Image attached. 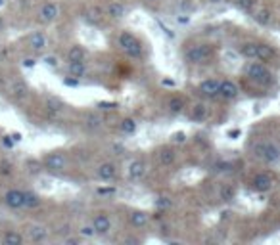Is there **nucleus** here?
Segmentation results:
<instances>
[{"instance_id":"obj_1","label":"nucleus","mask_w":280,"mask_h":245,"mask_svg":"<svg viewBox=\"0 0 280 245\" xmlns=\"http://www.w3.org/2000/svg\"><path fill=\"white\" fill-rule=\"evenodd\" d=\"M215 46L210 43H192L183 50V62L187 66H202L213 60Z\"/></svg>"},{"instance_id":"obj_2","label":"nucleus","mask_w":280,"mask_h":245,"mask_svg":"<svg viewBox=\"0 0 280 245\" xmlns=\"http://www.w3.org/2000/svg\"><path fill=\"white\" fill-rule=\"evenodd\" d=\"M244 75L259 89H269L275 83V75L271 73V69L265 66L263 62H259V60L250 62L246 66V69H244Z\"/></svg>"},{"instance_id":"obj_3","label":"nucleus","mask_w":280,"mask_h":245,"mask_svg":"<svg viewBox=\"0 0 280 245\" xmlns=\"http://www.w3.org/2000/svg\"><path fill=\"white\" fill-rule=\"evenodd\" d=\"M117 46L121 48V52H125V56L129 58H140L144 54V46L139 41L137 35H133L131 31H121L117 35Z\"/></svg>"},{"instance_id":"obj_4","label":"nucleus","mask_w":280,"mask_h":245,"mask_svg":"<svg viewBox=\"0 0 280 245\" xmlns=\"http://www.w3.org/2000/svg\"><path fill=\"white\" fill-rule=\"evenodd\" d=\"M254 156H256V159L267 163V165H273V163L280 161V148L275 142L259 140V142L254 144Z\"/></svg>"},{"instance_id":"obj_5","label":"nucleus","mask_w":280,"mask_h":245,"mask_svg":"<svg viewBox=\"0 0 280 245\" xmlns=\"http://www.w3.org/2000/svg\"><path fill=\"white\" fill-rule=\"evenodd\" d=\"M70 157L66 152H50L43 157V169H47L50 173H64L68 169Z\"/></svg>"},{"instance_id":"obj_6","label":"nucleus","mask_w":280,"mask_h":245,"mask_svg":"<svg viewBox=\"0 0 280 245\" xmlns=\"http://www.w3.org/2000/svg\"><path fill=\"white\" fill-rule=\"evenodd\" d=\"M60 18V6L54 0H47L41 4L39 12H37V20L43 25H52L54 22H58Z\"/></svg>"},{"instance_id":"obj_7","label":"nucleus","mask_w":280,"mask_h":245,"mask_svg":"<svg viewBox=\"0 0 280 245\" xmlns=\"http://www.w3.org/2000/svg\"><path fill=\"white\" fill-rule=\"evenodd\" d=\"M91 224H93L96 236H108L114 228V221H112L110 213H106V211H96L91 217Z\"/></svg>"},{"instance_id":"obj_8","label":"nucleus","mask_w":280,"mask_h":245,"mask_svg":"<svg viewBox=\"0 0 280 245\" xmlns=\"http://www.w3.org/2000/svg\"><path fill=\"white\" fill-rule=\"evenodd\" d=\"M2 203L12 209V211H20L25 209V190L22 188H10L2 194Z\"/></svg>"},{"instance_id":"obj_9","label":"nucleus","mask_w":280,"mask_h":245,"mask_svg":"<svg viewBox=\"0 0 280 245\" xmlns=\"http://www.w3.org/2000/svg\"><path fill=\"white\" fill-rule=\"evenodd\" d=\"M219 87H221V79H206L198 85V96L206 98V100H215L219 98Z\"/></svg>"},{"instance_id":"obj_10","label":"nucleus","mask_w":280,"mask_h":245,"mask_svg":"<svg viewBox=\"0 0 280 245\" xmlns=\"http://www.w3.org/2000/svg\"><path fill=\"white\" fill-rule=\"evenodd\" d=\"M27 46L33 54H43L48 48V37L43 31H33L29 37H27Z\"/></svg>"},{"instance_id":"obj_11","label":"nucleus","mask_w":280,"mask_h":245,"mask_svg":"<svg viewBox=\"0 0 280 245\" xmlns=\"http://www.w3.org/2000/svg\"><path fill=\"white\" fill-rule=\"evenodd\" d=\"M119 175V169L114 161H104L96 167V178H100L102 182H114Z\"/></svg>"},{"instance_id":"obj_12","label":"nucleus","mask_w":280,"mask_h":245,"mask_svg":"<svg viewBox=\"0 0 280 245\" xmlns=\"http://www.w3.org/2000/svg\"><path fill=\"white\" fill-rule=\"evenodd\" d=\"M27 238L33 242V244H43V242H47L48 240V226L45 224H39V223H33L27 226Z\"/></svg>"},{"instance_id":"obj_13","label":"nucleus","mask_w":280,"mask_h":245,"mask_svg":"<svg viewBox=\"0 0 280 245\" xmlns=\"http://www.w3.org/2000/svg\"><path fill=\"white\" fill-rule=\"evenodd\" d=\"M240 94V87L231 81V79H225L221 81V87H219V98L221 100H236Z\"/></svg>"},{"instance_id":"obj_14","label":"nucleus","mask_w":280,"mask_h":245,"mask_svg":"<svg viewBox=\"0 0 280 245\" xmlns=\"http://www.w3.org/2000/svg\"><path fill=\"white\" fill-rule=\"evenodd\" d=\"M127 177H129V180H133V182H140V180L146 177V163L142 159L131 161L129 167H127Z\"/></svg>"},{"instance_id":"obj_15","label":"nucleus","mask_w":280,"mask_h":245,"mask_svg":"<svg viewBox=\"0 0 280 245\" xmlns=\"http://www.w3.org/2000/svg\"><path fill=\"white\" fill-rule=\"evenodd\" d=\"M252 186H254L256 192L265 194V192H269V190L275 186V180H273V177H271L269 173H259V175H256L254 180H252Z\"/></svg>"},{"instance_id":"obj_16","label":"nucleus","mask_w":280,"mask_h":245,"mask_svg":"<svg viewBox=\"0 0 280 245\" xmlns=\"http://www.w3.org/2000/svg\"><path fill=\"white\" fill-rule=\"evenodd\" d=\"M104 18H106V12L102 8H98V6H91V8H87L83 12V20L89 23V25H94V27L102 25Z\"/></svg>"},{"instance_id":"obj_17","label":"nucleus","mask_w":280,"mask_h":245,"mask_svg":"<svg viewBox=\"0 0 280 245\" xmlns=\"http://www.w3.org/2000/svg\"><path fill=\"white\" fill-rule=\"evenodd\" d=\"M158 159H160V163L163 165V167H173V165H177V152H175V148H171V146H162L160 150H158Z\"/></svg>"},{"instance_id":"obj_18","label":"nucleus","mask_w":280,"mask_h":245,"mask_svg":"<svg viewBox=\"0 0 280 245\" xmlns=\"http://www.w3.org/2000/svg\"><path fill=\"white\" fill-rule=\"evenodd\" d=\"M190 119L194 123H206L210 119V108L204 104V102H196L192 108H190Z\"/></svg>"},{"instance_id":"obj_19","label":"nucleus","mask_w":280,"mask_h":245,"mask_svg":"<svg viewBox=\"0 0 280 245\" xmlns=\"http://www.w3.org/2000/svg\"><path fill=\"white\" fill-rule=\"evenodd\" d=\"M150 223V215L146 213V211H140V209H135V211H131L129 213V224L133 226V228H137V230H142V228H146Z\"/></svg>"},{"instance_id":"obj_20","label":"nucleus","mask_w":280,"mask_h":245,"mask_svg":"<svg viewBox=\"0 0 280 245\" xmlns=\"http://www.w3.org/2000/svg\"><path fill=\"white\" fill-rule=\"evenodd\" d=\"M275 58H277V50L273 46L267 45V43H257V60L259 62L267 64V62H271Z\"/></svg>"},{"instance_id":"obj_21","label":"nucleus","mask_w":280,"mask_h":245,"mask_svg":"<svg viewBox=\"0 0 280 245\" xmlns=\"http://www.w3.org/2000/svg\"><path fill=\"white\" fill-rule=\"evenodd\" d=\"M187 110V100L183 96H171L167 100V111L171 115H181Z\"/></svg>"},{"instance_id":"obj_22","label":"nucleus","mask_w":280,"mask_h":245,"mask_svg":"<svg viewBox=\"0 0 280 245\" xmlns=\"http://www.w3.org/2000/svg\"><path fill=\"white\" fill-rule=\"evenodd\" d=\"M106 18H110V20H123L125 18V6L121 4V2H117V0H114V2H108V6H106Z\"/></svg>"},{"instance_id":"obj_23","label":"nucleus","mask_w":280,"mask_h":245,"mask_svg":"<svg viewBox=\"0 0 280 245\" xmlns=\"http://www.w3.org/2000/svg\"><path fill=\"white\" fill-rule=\"evenodd\" d=\"M29 92H31V89H29V85L25 83L23 79H16L14 81V85H12V96L18 102H23L25 98L29 96Z\"/></svg>"},{"instance_id":"obj_24","label":"nucleus","mask_w":280,"mask_h":245,"mask_svg":"<svg viewBox=\"0 0 280 245\" xmlns=\"http://www.w3.org/2000/svg\"><path fill=\"white\" fill-rule=\"evenodd\" d=\"M254 20H256V23L261 25V27H269V25L273 23V10L267 8V6L259 8V10L254 12Z\"/></svg>"},{"instance_id":"obj_25","label":"nucleus","mask_w":280,"mask_h":245,"mask_svg":"<svg viewBox=\"0 0 280 245\" xmlns=\"http://www.w3.org/2000/svg\"><path fill=\"white\" fill-rule=\"evenodd\" d=\"M85 58H87V50L81 45H71L68 54H66L68 62H85Z\"/></svg>"},{"instance_id":"obj_26","label":"nucleus","mask_w":280,"mask_h":245,"mask_svg":"<svg viewBox=\"0 0 280 245\" xmlns=\"http://www.w3.org/2000/svg\"><path fill=\"white\" fill-rule=\"evenodd\" d=\"M2 244L4 245H23L25 244V236L18 230H8L4 232L2 236Z\"/></svg>"},{"instance_id":"obj_27","label":"nucleus","mask_w":280,"mask_h":245,"mask_svg":"<svg viewBox=\"0 0 280 245\" xmlns=\"http://www.w3.org/2000/svg\"><path fill=\"white\" fill-rule=\"evenodd\" d=\"M238 52H240V56L244 60L254 62V60H257V43H242L240 48H238Z\"/></svg>"},{"instance_id":"obj_28","label":"nucleus","mask_w":280,"mask_h":245,"mask_svg":"<svg viewBox=\"0 0 280 245\" xmlns=\"http://www.w3.org/2000/svg\"><path fill=\"white\" fill-rule=\"evenodd\" d=\"M68 73H70L71 77H77V79H83L85 75H87V71H89V67L85 62H68Z\"/></svg>"},{"instance_id":"obj_29","label":"nucleus","mask_w":280,"mask_h":245,"mask_svg":"<svg viewBox=\"0 0 280 245\" xmlns=\"http://www.w3.org/2000/svg\"><path fill=\"white\" fill-rule=\"evenodd\" d=\"M43 205V198L33 192V190H25V209H39Z\"/></svg>"},{"instance_id":"obj_30","label":"nucleus","mask_w":280,"mask_h":245,"mask_svg":"<svg viewBox=\"0 0 280 245\" xmlns=\"http://www.w3.org/2000/svg\"><path fill=\"white\" fill-rule=\"evenodd\" d=\"M137 121L133 119V117H125V119H121V123H119V131L123 134H135L137 133Z\"/></svg>"},{"instance_id":"obj_31","label":"nucleus","mask_w":280,"mask_h":245,"mask_svg":"<svg viewBox=\"0 0 280 245\" xmlns=\"http://www.w3.org/2000/svg\"><path fill=\"white\" fill-rule=\"evenodd\" d=\"M85 125H87V129L89 131H94V133H98L104 125H102V119L96 115V113H89L87 117H85Z\"/></svg>"},{"instance_id":"obj_32","label":"nucleus","mask_w":280,"mask_h":245,"mask_svg":"<svg viewBox=\"0 0 280 245\" xmlns=\"http://www.w3.org/2000/svg\"><path fill=\"white\" fill-rule=\"evenodd\" d=\"M45 106H47V111L50 113V115H58V113H62L66 110V106H64L58 98H48Z\"/></svg>"},{"instance_id":"obj_33","label":"nucleus","mask_w":280,"mask_h":245,"mask_svg":"<svg viewBox=\"0 0 280 245\" xmlns=\"http://www.w3.org/2000/svg\"><path fill=\"white\" fill-rule=\"evenodd\" d=\"M219 198H221V201H225V203H231V201L236 198V188H234V186H231V184L223 186V188H221Z\"/></svg>"},{"instance_id":"obj_34","label":"nucleus","mask_w":280,"mask_h":245,"mask_svg":"<svg viewBox=\"0 0 280 245\" xmlns=\"http://www.w3.org/2000/svg\"><path fill=\"white\" fill-rule=\"evenodd\" d=\"M12 173H14V163L8 159H2L0 161V177H10Z\"/></svg>"},{"instance_id":"obj_35","label":"nucleus","mask_w":280,"mask_h":245,"mask_svg":"<svg viewBox=\"0 0 280 245\" xmlns=\"http://www.w3.org/2000/svg\"><path fill=\"white\" fill-rule=\"evenodd\" d=\"M25 167H27V171H29L31 175H37V173H41V169H43V161L39 163L37 159H27Z\"/></svg>"},{"instance_id":"obj_36","label":"nucleus","mask_w":280,"mask_h":245,"mask_svg":"<svg viewBox=\"0 0 280 245\" xmlns=\"http://www.w3.org/2000/svg\"><path fill=\"white\" fill-rule=\"evenodd\" d=\"M43 62H45V66L47 67H52V69H56V67H60V60H58V56H45L43 58Z\"/></svg>"},{"instance_id":"obj_37","label":"nucleus","mask_w":280,"mask_h":245,"mask_svg":"<svg viewBox=\"0 0 280 245\" xmlns=\"http://www.w3.org/2000/svg\"><path fill=\"white\" fill-rule=\"evenodd\" d=\"M98 110H102V111H116L117 104L116 102H100V104H98Z\"/></svg>"},{"instance_id":"obj_38","label":"nucleus","mask_w":280,"mask_h":245,"mask_svg":"<svg viewBox=\"0 0 280 245\" xmlns=\"http://www.w3.org/2000/svg\"><path fill=\"white\" fill-rule=\"evenodd\" d=\"M79 236H81V238H93V236H96L93 224H91V226H83V228L79 230Z\"/></svg>"},{"instance_id":"obj_39","label":"nucleus","mask_w":280,"mask_h":245,"mask_svg":"<svg viewBox=\"0 0 280 245\" xmlns=\"http://www.w3.org/2000/svg\"><path fill=\"white\" fill-rule=\"evenodd\" d=\"M171 142H173V144H183V142H187V134L179 131V133H175L171 136Z\"/></svg>"},{"instance_id":"obj_40","label":"nucleus","mask_w":280,"mask_h":245,"mask_svg":"<svg viewBox=\"0 0 280 245\" xmlns=\"http://www.w3.org/2000/svg\"><path fill=\"white\" fill-rule=\"evenodd\" d=\"M62 242H64V245H79L81 244V236H79V238H75V236H66Z\"/></svg>"},{"instance_id":"obj_41","label":"nucleus","mask_w":280,"mask_h":245,"mask_svg":"<svg viewBox=\"0 0 280 245\" xmlns=\"http://www.w3.org/2000/svg\"><path fill=\"white\" fill-rule=\"evenodd\" d=\"M22 66L27 67V69H31V67L37 66V60H35L33 56H27V58H23V60H22Z\"/></svg>"},{"instance_id":"obj_42","label":"nucleus","mask_w":280,"mask_h":245,"mask_svg":"<svg viewBox=\"0 0 280 245\" xmlns=\"http://www.w3.org/2000/svg\"><path fill=\"white\" fill-rule=\"evenodd\" d=\"M171 205H173V201L169 200V198H160V200H158V207H160V209H167V207H171Z\"/></svg>"},{"instance_id":"obj_43","label":"nucleus","mask_w":280,"mask_h":245,"mask_svg":"<svg viewBox=\"0 0 280 245\" xmlns=\"http://www.w3.org/2000/svg\"><path fill=\"white\" fill-rule=\"evenodd\" d=\"M64 85H68V87H79V79L70 75L68 79H64Z\"/></svg>"},{"instance_id":"obj_44","label":"nucleus","mask_w":280,"mask_h":245,"mask_svg":"<svg viewBox=\"0 0 280 245\" xmlns=\"http://www.w3.org/2000/svg\"><path fill=\"white\" fill-rule=\"evenodd\" d=\"M2 144H4L6 148H12V146H14L16 142L12 140V136H4V138H2Z\"/></svg>"},{"instance_id":"obj_45","label":"nucleus","mask_w":280,"mask_h":245,"mask_svg":"<svg viewBox=\"0 0 280 245\" xmlns=\"http://www.w3.org/2000/svg\"><path fill=\"white\" fill-rule=\"evenodd\" d=\"M70 226L66 224V226H60V230H58V234H64V236H70Z\"/></svg>"},{"instance_id":"obj_46","label":"nucleus","mask_w":280,"mask_h":245,"mask_svg":"<svg viewBox=\"0 0 280 245\" xmlns=\"http://www.w3.org/2000/svg\"><path fill=\"white\" fill-rule=\"evenodd\" d=\"M116 192V188H100L98 190V194H114Z\"/></svg>"},{"instance_id":"obj_47","label":"nucleus","mask_w":280,"mask_h":245,"mask_svg":"<svg viewBox=\"0 0 280 245\" xmlns=\"http://www.w3.org/2000/svg\"><path fill=\"white\" fill-rule=\"evenodd\" d=\"M6 31V20H4V16H0V33H4Z\"/></svg>"},{"instance_id":"obj_48","label":"nucleus","mask_w":280,"mask_h":245,"mask_svg":"<svg viewBox=\"0 0 280 245\" xmlns=\"http://www.w3.org/2000/svg\"><path fill=\"white\" fill-rule=\"evenodd\" d=\"M12 140H14L16 144H18V142L22 140V134H20V133H14V134H12Z\"/></svg>"},{"instance_id":"obj_49","label":"nucleus","mask_w":280,"mask_h":245,"mask_svg":"<svg viewBox=\"0 0 280 245\" xmlns=\"http://www.w3.org/2000/svg\"><path fill=\"white\" fill-rule=\"evenodd\" d=\"M208 2H210L211 6H215V4H223L225 0H208Z\"/></svg>"},{"instance_id":"obj_50","label":"nucleus","mask_w":280,"mask_h":245,"mask_svg":"<svg viewBox=\"0 0 280 245\" xmlns=\"http://www.w3.org/2000/svg\"><path fill=\"white\" fill-rule=\"evenodd\" d=\"M231 2H233L234 6H236V8H240V6H242V2H244V0H231Z\"/></svg>"},{"instance_id":"obj_51","label":"nucleus","mask_w":280,"mask_h":245,"mask_svg":"<svg viewBox=\"0 0 280 245\" xmlns=\"http://www.w3.org/2000/svg\"><path fill=\"white\" fill-rule=\"evenodd\" d=\"M146 4H156V2H160V0H144Z\"/></svg>"},{"instance_id":"obj_52","label":"nucleus","mask_w":280,"mask_h":245,"mask_svg":"<svg viewBox=\"0 0 280 245\" xmlns=\"http://www.w3.org/2000/svg\"><path fill=\"white\" fill-rule=\"evenodd\" d=\"M6 4V0H0V6H4Z\"/></svg>"}]
</instances>
